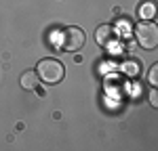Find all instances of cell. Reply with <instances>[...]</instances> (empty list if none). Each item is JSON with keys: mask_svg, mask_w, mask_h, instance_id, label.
Returning a JSON list of instances; mask_svg holds the SVG:
<instances>
[{"mask_svg": "<svg viewBox=\"0 0 158 151\" xmlns=\"http://www.w3.org/2000/svg\"><path fill=\"white\" fill-rule=\"evenodd\" d=\"M85 42L86 36L80 27H65L59 32V44H55V46H59L65 52H78L85 46Z\"/></svg>", "mask_w": 158, "mask_h": 151, "instance_id": "6da1fadb", "label": "cell"}, {"mask_svg": "<svg viewBox=\"0 0 158 151\" xmlns=\"http://www.w3.org/2000/svg\"><path fill=\"white\" fill-rule=\"evenodd\" d=\"M36 74L42 82L47 84H57L63 80V74H65V67L61 65L57 59H42L36 67Z\"/></svg>", "mask_w": 158, "mask_h": 151, "instance_id": "7a4b0ae2", "label": "cell"}, {"mask_svg": "<svg viewBox=\"0 0 158 151\" xmlns=\"http://www.w3.org/2000/svg\"><path fill=\"white\" fill-rule=\"evenodd\" d=\"M135 38L143 48L152 50L158 46V27L152 21H141L135 27Z\"/></svg>", "mask_w": 158, "mask_h": 151, "instance_id": "3957f363", "label": "cell"}, {"mask_svg": "<svg viewBox=\"0 0 158 151\" xmlns=\"http://www.w3.org/2000/svg\"><path fill=\"white\" fill-rule=\"evenodd\" d=\"M103 88H106V92H108L110 97H122V95L127 92V82H124L122 76L110 74V76H106V80H103Z\"/></svg>", "mask_w": 158, "mask_h": 151, "instance_id": "277c9868", "label": "cell"}, {"mask_svg": "<svg viewBox=\"0 0 158 151\" xmlns=\"http://www.w3.org/2000/svg\"><path fill=\"white\" fill-rule=\"evenodd\" d=\"M95 40H97L101 46H112V44H116V40H118V29L114 27V25H101L97 29V34H95Z\"/></svg>", "mask_w": 158, "mask_h": 151, "instance_id": "5b68a950", "label": "cell"}, {"mask_svg": "<svg viewBox=\"0 0 158 151\" xmlns=\"http://www.w3.org/2000/svg\"><path fill=\"white\" fill-rule=\"evenodd\" d=\"M21 86L25 88V90H34V88L40 84V78H38V74H36V69H30V72H25L23 76H21Z\"/></svg>", "mask_w": 158, "mask_h": 151, "instance_id": "8992f818", "label": "cell"}, {"mask_svg": "<svg viewBox=\"0 0 158 151\" xmlns=\"http://www.w3.org/2000/svg\"><path fill=\"white\" fill-rule=\"evenodd\" d=\"M120 69L124 72V76H129V78H135V76L139 74V63L137 61H122V65H120Z\"/></svg>", "mask_w": 158, "mask_h": 151, "instance_id": "52a82bcc", "label": "cell"}, {"mask_svg": "<svg viewBox=\"0 0 158 151\" xmlns=\"http://www.w3.org/2000/svg\"><path fill=\"white\" fill-rule=\"evenodd\" d=\"M139 15H141V19H152V17L156 15V4H154L152 0L143 2V4L139 6Z\"/></svg>", "mask_w": 158, "mask_h": 151, "instance_id": "ba28073f", "label": "cell"}, {"mask_svg": "<svg viewBox=\"0 0 158 151\" xmlns=\"http://www.w3.org/2000/svg\"><path fill=\"white\" fill-rule=\"evenodd\" d=\"M156 76H158V67L154 65V67L150 69V76H148V80H150V84H152V86H156V82H158Z\"/></svg>", "mask_w": 158, "mask_h": 151, "instance_id": "9c48e42d", "label": "cell"}, {"mask_svg": "<svg viewBox=\"0 0 158 151\" xmlns=\"http://www.w3.org/2000/svg\"><path fill=\"white\" fill-rule=\"evenodd\" d=\"M156 95H158L156 90L150 92V105H152V107H156V105H158V97H156Z\"/></svg>", "mask_w": 158, "mask_h": 151, "instance_id": "30bf717a", "label": "cell"}]
</instances>
